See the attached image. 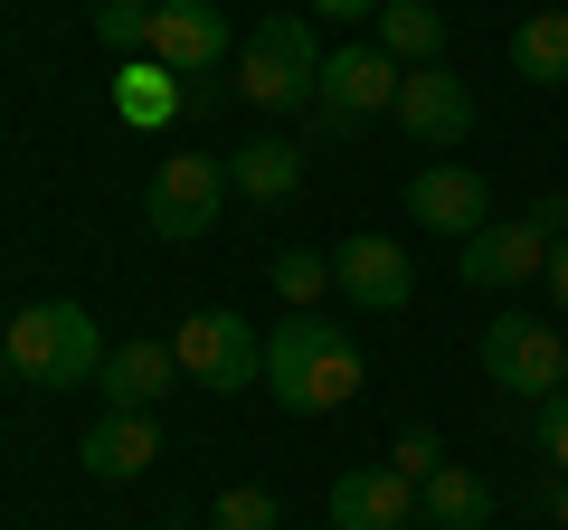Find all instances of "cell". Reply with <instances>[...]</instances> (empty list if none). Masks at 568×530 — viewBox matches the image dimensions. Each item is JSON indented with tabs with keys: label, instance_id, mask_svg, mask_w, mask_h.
I'll return each instance as SVG.
<instances>
[{
	"label": "cell",
	"instance_id": "1",
	"mask_svg": "<svg viewBox=\"0 0 568 530\" xmlns=\"http://www.w3.org/2000/svg\"><path fill=\"white\" fill-rule=\"evenodd\" d=\"M265 398H275L284 417H332L361 398V350H351V332L332 323V313H284L275 332H265Z\"/></svg>",
	"mask_w": 568,
	"mask_h": 530
},
{
	"label": "cell",
	"instance_id": "2",
	"mask_svg": "<svg viewBox=\"0 0 568 530\" xmlns=\"http://www.w3.org/2000/svg\"><path fill=\"white\" fill-rule=\"evenodd\" d=\"M0 342H10V379L29 388H85L104 369V332L85 304H67V294H48V304H20L10 323H0Z\"/></svg>",
	"mask_w": 568,
	"mask_h": 530
},
{
	"label": "cell",
	"instance_id": "3",
	"mask_svg": "<svg viewBox=\"0 0 568 530\" xmlns=\"http://www.w3.org/2000/svg\"><path fill=\"white\" fill-rule=\"evenodd\" d=\"M313 85H323V39H313L294 10L246 29L237 77H227V95H237V104H256V114H294V104H304V114H313Z\"/></svg>",
	"mask_w": 568,
	"mask_h": 530
},
{
	"label": "cell",
	"instance_id": "4",
	"mask_svg": "<svg viewBox=\"0 0 568 530\" xmlns=\"http://www.w3.org/2000/svg\"><path fill=\"white\" fill-rule=\"evenodd\" d=\"M171 360L209 398H246V388H265V332L246 313H227V304H200V313L171 323Z\"/></svg>",
	"mask_w": 568,
	"mask_h": 530
},
{
	"label": "cell",
	"instance_id": "5",
	"mask_svg": "<svg viewBox=\"0 0 568 530\" xmlns=\"http://www.w3.org/2000/svg\"><path fill=\"white\" fill-rule=\"evenodd\" d=\"M559 227H568V200H540V208H521V218H493V227H474V237L455 246V275H465L474 294H521L549 265Z\"/></svg>",
	"mask_w": 568,
	"mask_h": 530
},
{
	"label": "cell",
	"instance_id": "6",
	"mask_svg": "<svg viewBox=\"0 0 568 530\" xmlns=\"http://www.w3.org/2000/svg\"><path fill=\"white\" fill-rule=\"evenodd\" d=\"M484 379L503 388V398H559V388H568V342H559V323L503 304V313L484 323Z\"/></svg>",
	"mask_w": 568,
	"mask_h": 530
},
{
	"label": "cell",
	"instance_id": "7",
	"mask_svg": "<svg viewBox=\"0 0 568 530\" xmlns=\"http://www.w3.org/2000/svg\"><path fill=\"white\" fill-rule=\"evenodd\" d=\"M219 208H227V162H209V152H171L152 171V190H142V218L171 246H200L219 227Z\"/></svg>",
	"mask_w": 568,
	"mask_h": 530
},
{
	"label": "cell",
	"instance_id": "8",
	"mask_svg": "<svg viewBox=\"0 0 568 530\" xmlns=\"http://www.w3.org/2000/svg\"><path fill=\"white\" fill-rule=\"evenodd\" d=\"M398 133L407 143H426V152H455V143H474V123H484V104H474V85L455 77V67H407L398 77Z\"/></svg>",
	"mask_w": 568,
	"mask_h": 530
},
{
	"label": "cell",
	"instance_id": "9",
	"mask_svg": "<svg viewBox=\"0 0 568 530\" xmlns=\"http://www.w3.org/2000/svg\"><path fill=\"white\" fill-rule=\"evenodd\" d=\"M398 77H407V67L388 58V48H332L323 85H313V114H323V123H369V114L398 104Z\"/></svg>",
	"mask_w": 568,
	"mask_h": 530
},
{
	"label": "cell",
	"instance_id": "10",
	"mask_svg": "<svg viewBox=\"0 0 568 530\" xmlns=\"http://www.w3.org/2000/svg\"><path fill=\"white\" fill-rule=\"evenodd\" d=\"M152 58L171 77H209V67L237 58V29H227L219 0H152Z\"/></svg>",
	"mask_w": 568,
	"mask_h": 530
},
{
	"label": "cell",
	"instance_id": "11",
	"mask_svg": "<svg viewBox=\"0 0 568 530\" xmlns=\"http://www.w3.org/2000/svg\"><path fill=\"white\" fill-rule=\"evenodd\" d=\"M332 265H342V294L361 313H407V304H417V265H407V246L379 237V227L342 237V246H332Z\"/></svg>",
	"mask_w": 568,
	"mask_h": 530
},
{
	"label": "cell",
	"instance_id": "12",
	"mask_svg": "<svg viewBox=\"0 0 568 530\" xmlns=\"http://www.w3.org/2000/svg\"><path fill=\"white\" fill-rule=\"evenodd\" d=\"M407 218L465 246L474 227H493V190H484V171H465V162H426L417 181H407Z\"/></svg>",
	"mask_w": 568,
	"mask_h": 530
},
{
	"label": "cell",
	"instance_id": "13",
	"mask_svg": "<svg viewBox=\"0 0 568 530\" xmlns=\"http://www.w3.org/2000/svg\"><path fill=\"white\" fill-rule=\"evenodd\" d=\"M332 530H417V483L398 465H351L332 483Z\"/></svg>",
	"mask_w": 568,
	"mask_h": 530
},
{
	"label": "cell",
	"instance_id": "14",
	"mask_svg": "<svg viewBox=\"0 0 568 530\" xmlns=\"http://www.w3.org/2000/svg\"><path fill=\"white\" fill-rule=\"evenodd\" d=\"M171 379H181L171 342H123V350H104V369H95V398H104V408H123V417H152V408L171 398Z\"/></svg>",
	"mask_w": 568,
	"mask_h": 530
},
{
	"label": "cell",
	"instance_id": "15",
	"mask_svg": "<svg viewBox=\"0 0 568 530\" xmlns=\"http://www.w3.org/2000/svg\"><path fill=\"white\" fill-rule=\"evenodd\" d=\"M152 455H162V427H152V417H123V408H104L95 427L77 436V465L95 473V483H133V473H152Z\"/></svg>",
	"mask_w": 568,
	"mask_h": 530
},
{
	"label": "cell",
	"instance_id": "16",
	"mask_svg": "<svg viewBox=\"0 0 568 530\" xmlns=\"http://www.w3.org/2000/svg\"><path fill=\"white\" fill-rule=\"evenodd\" d=\"M227 190L256 208H284L294 190H304V143H284V133H256L246 152H227Z\"/></svg>",
	"mask_w": 568,
	"mask_h": 530
},
{
	"label": "cell",
	"instance_id": "17",
	"mask_svg": "<svg viewBox=\"0 0 568 530\" xmlns=\"http://www.w3.org/2000/svg\"><path fill=\"white\" fill-rule=\"evenodd\" d=\"M114 114L133 123V133H162L171 114H190V85L171 77L162 58H123L114 67Z\"/></svg>",
	"mask_w": 568,
	"mask_h": 530
},
{
	"label": "cell",
	"instance_id": "18",
	"mask_svg": "<svg viewBox=\"0 0 568 530\" xmlns=\"http://www.w3.org/2000/svg\"><path fill=\"white\" fill-rule=\"evenodd\" d=\"M417 521L426 530H484L493 521V483H484V473H465V465H436L417 483Z\"/></svg>",
	"mask_w": 568,
	"mask_h": 530
},
{
	"label": "cell",
	"instance_id": "19",
	"mask_svg": "<svg viewBox=\"0 0 568 530\" xmlns=\"http://www.w3.org/2000/svg\"><path fill=\"white\" fill-rule=\"evenodd\" d=\"M379 48L398 67H446V10H436V0H388L379 10Z\"/></svg>",
	"mask_w": 568,
	"mask_h": 530
},
{
	"label": "cell",
	"instance_id": "20",
	"mask_svg": "<svg viewBox=\"0 0 568 530\" xmlns=\"http://www.w3.org/2000/svg\"><path fill=\"white\" fill-rule=\"evenodd\" d=\"M511 77L521 85H568V10H530L511 29Z\"/></svg>",
	"mask_w": 568,
	"mask_h": 530
},
{
	"label": "cell",
	"instance_id": "21",
	"mask_svg": "<svg viewBox=\"0 0 568 530\" xmlns=\"http://www.w3.org/2000/svg\"><path fill=\"white\" fill-rule=\"evenodd\" d=\"M332 285H342V265H332L323 246H284V256H275V294H284V313H323Z\"/></svg>",
	"mask_w": 568,
	"mask_h": 530
},
{
	"label": "cell",
	"instance_id": "22",
	"mask_svg": "<svg viewBox=\"0 0 568 530\" xmlns=\"http://www.w3.org/2000/svg\"><path fill=\"white\" fill-rule=\"evenodd\" d=\"M95 39L123 58H152V0H95Z\"/></svg>",
	"mask_w": 568,
	"mask_h": 530
},
{
	"label": "cell",
	"instance_id": "23",
	"mask_svg": "<svg viewBox=\"0 0 568 530\" xmlns=\"http://www.w3.org/2000/svg\"><path fill=\"white\" fill-rule=\"evenodd\" d=\"M209 530H275V492L265 483H227L219 511H209Z\"/></svg>",
	"mask_w": 568,
	"mask_h": 530
},
{
	"label": "cell",
	"instance_id": "24",
	"mask_svg": "<svg viewBox=\"0 0 568 530\" xmlns=\"http://www.w3.org/2000/svg\"><path fill=\"white\" fill-rule=\"evenodd\" d=\"M388 465H398L407 483H426V473L446 465V446H436V436H426V427H407V436H398V455H388Z\"/></svg>",
	"mask_w": 568,
	"mask_h": 530
},
{
	"label": "cell",
	"instance_id": "25",
	"mask_svg": "<svg viewBox=\"0 0 568 530\" xmlns=\"http://www.w3.org/2000/svg\"><path fill=\"white\" fill-rule=\"evenodd\" d=\"M540 455H549V473H568V388L540 398Z\"/></svg>",
	"mask_w": 568,
	"mask_h": 530
},
{
	"label": "cell",
	"instance_id": "26",
	"mask_svg": "<svg viewBox=\"0 0 568 530\" xmlns=\"http://www.w3.org/2000/svg\"><path fill=\"white\" fill-rule=\"evenodd\" d=\"M549 304L568 313V227H559V246H549Z\"/></svg>",
	"mask_w": 568,
	"mask_h": 530
},
{
	"label": "cell",
	"instance_id": "27",
	"mask_svg": "<svg viewBox=\"0 0 568 530\" xmlns=\"http://www.w3.org/2000/svg\"><path fill=\"white\" fill-rule=\"evenodd\" d=\"M388 0H323V20H379Z\"/></svg>",
	"mask_w": 568,
	"mask_h": 530
},
{
	"label": "cell",
	"instance_id": "28",
	"mask_svg": "<svg viewBox=\"0 0 568 530\" xmlns=\"http://www.w3.org/2000/svg\"><path fill=\"white\" fill-rule=\"evenodd\" d=\"M549 521L568 530V473H549Z\"/></svg>",
	"mask_w": 568,
	"mask_h": 530
},
{
	"label": "cell",
	"instance_id": "29",
	"mask_svg": "<svg viewBox=\"0 0 568 530\" xmlns=\"http://www.w3.org/2000/svg\"><path fill=\"white\" fill-rule=\"evenodd\" d=\"M0 379H10V342H0Z\"/></svg>",
	"mask_w": 568,
	"mask_h": 530
}]
</instances>
